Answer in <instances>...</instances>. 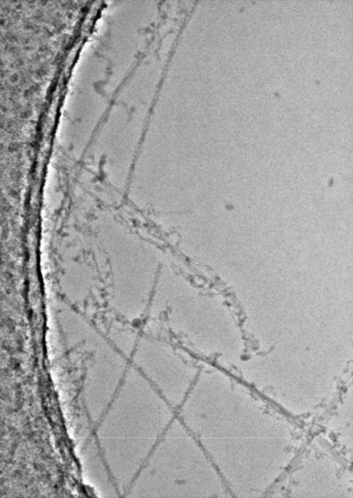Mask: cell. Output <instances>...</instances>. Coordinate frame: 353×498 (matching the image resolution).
Listing matches in <instances>:
<instances>
[{"label":"cell","instance_id":"6da1fadb","mask_svg":"<svg viewBox=\"0 0 353 498\" xmlns=\"http://www.w3.org/2000/svg\"><path fill=\"white\" fill-rule=\"evenodd\" d=\"M169 445V488L190 497H228L219 476L200 447L178 429Z\"/></svg>","mask_w":353,"mask_h":498},{"label":"cell","instance_id":"3957f363","mask_svg":"<svg viewBox=\"0 0 353 498\" xmlns=\"http://www.w3.org/2000/svg\"><path fill=\"white\" fill-rule=\"evenodd\" d=\"M114 337L118 350L126 358H130L139 338L136 333L131 329L118 327Z\"/></svg>","mask_w":353,"mask_h":498},{"label":"cell","instance_id":"7a4b0ae2","mask_svg":"<svg viewBox=\"0 0 353 498\" xmlns=\"http://www.w3.org/2000/svg\"><path fill=\"white\" fill-rule=\"evenodd\" d=\"M130 358L133 366L148 381L158 385L173 400L179 399L189 385L190 367L162 341L139 337Z\"/></svg>","mask_w":353,"mask_h":498}]
</instances>
